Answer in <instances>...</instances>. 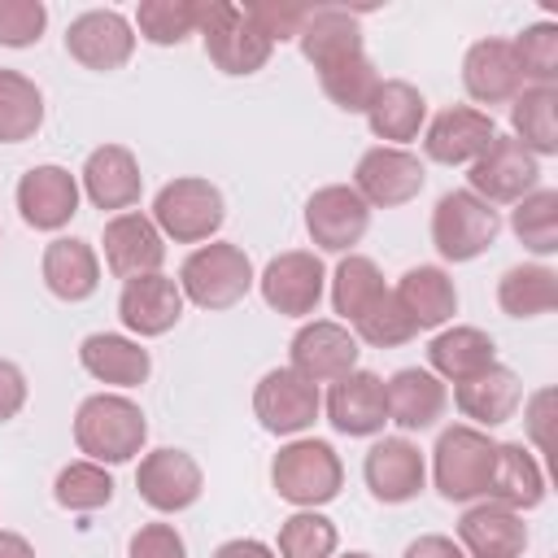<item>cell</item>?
<instances>
[{"label": "cell", "instance_id": "6da1fadb", "mask_svg": "<svg viewBox=\"0 0 558 558\" xmlns=\"http://www.w3.org/2000/svg\"><path fill=\"white\" fill-rule=\"evenodd\" d=\"M148 440V423L144 410L122 397V392H96L78 405L74 414V445L78 453H87V462H131Z\"/></svg>", "mask_w": 558, "mask_h": 558}, {"label": "cell", "instance_id": "7a4b0ae2", "mask_svg": "<svg viewBox=\"0 0 558 558\" xmlns=\"http://www.w3.org/2000/svg\"><path fill=\"white\" fill-rule=\"evenodd\" d=\"M493 462H497V440L471 423H453L440 432L436 449H432V480L436 493L445 501H480L488 497V480H493Z\"/></svg>", "mask_w": 558, "mask_h": 558}, {"label": "cell", "instance_id": "3957f363", "mask_svg": "<svg viewBox=\"0 0 558 558\" xmlns=\"http://www.w3.org/2000/svg\"><path fill=\"white\" fill-rule=\"evenodd\" d=\"M253 283H257L253 262L231 240H209V244L192 248L179 266V292H183V301H192L201 310H231L235 301L248 296Z\"/></svg>", "mask_w": 558, "mask_h": 558}, {"label": "cell", "instance_id": "277c9868", "mask_svg": "<svg viewBox=\"0 0 558 558\" xmlns=\"http://www.w3.org/2000/svg\"><path fill=\"white\" fill-rule=\"evenodd\" d=\"M270 484L283 501H292L296 510H318L327 506L331 497H340V484H344V466H340V453L327 445V440H314V436H301V440H288L275 462H270Z\"/></svg>", "mask_w": 558, "mask_h": 558}, {"label": "cell", "instance_id": "5b68a950", "mask_svg": "<svg viewBox=\"0 0 558 558\" xmlns=\"http://www.w3.org/2000/svg\"><path fill=\"white\" fill-rule=\"evenodd\" d=\"M196 35L205 39V57L222 74H257L275 52V44L253 26L244 4H231V0H201Z\"/></svg>", "mask_w": 558, "mask_h": 558}, {"label": "cell", "instance_id": "8992f818", "mask_svg": "<svg viewBox=\"0 0 558 558\" xmlns=\"http://www.w3.org/2000/svg\"><path fill=\"white\" fill-rule=\"evenodd\" d=\"M148 218L174 244H205V240L218 235V227L227 218V205H222V192L209 179L183 174V179H170L153 196V214Z\"/></svg>", "mask_w": 558, "mask_h": 558}, {"label": "cell", "instance_id": "52a82bcc", "mask_svg": "<svg viewBox=\"0 0 558 558\" xmlns=\"http://www.w3.org/2000/svg\"><path fill=\"white\" fill-rule=\"evenodd\" d=\"M501 231V214L466 187H453L432 209V244L445 262H475Z\"/></svg>", "mask_w": 558, "mask_h": 558}, {"label": "cell", "instance_id": "ba28073f", "mask_svg": "<svg viewBox=\"0 0 558 558\" xmlns=\"http://www.w3.org/2000/svg\"><path fill=\"white\" fill-rule=\"evenodd\" d=\"M466 192H475L480 201L488 205H514L523 201L527 192H536L541 183V161L514 140V135H493L488 148L471 161V174H466Z\"/></svg>", "mask_w": 558, "mask_h": 558}, {"label": "cell", "instance_id": "9c48e42d", "mask_svg": "<svg viewBox=\"0 0 558 558\" xmlns=\"http://www.w3.org/2000/svg\"><path fill=\"white\" fill-rule=\"evenodd\" d=\"M427 183L423 161L410 148H392V144H375L357 157L353 170V192L371 205V209H397L405 201H414Z\"/></svg>", "mask_w": 558, "mask_h": 558}, {"label": "cell", "instance_id": "30bf717a", "mask_svg": "<svg viewBox=\"0 0 558 558\" xmlns=\"http://www.w3.org/2000/svg\"><path fill=\"white\" fill-rule=\"evenodd\" d=\"M318 410H323L318 384L301 379L292 366L266 371L253 388V414L270 436H301L305 427H314Z\"/></svg>", "mask_w": 558, "mask_h": 558}, {"label": "cell", "instance_id": "8fae6325", "mask_svg": "<svg viewBox=\"0 0 558 558\" xmlns=\"http://www.w3.org/2000/svg\"><path fill=\"white\" fill-rule=\"evenodd\" d=\"M257 288H262V301L275 310V314H288V318H305L318 310L323 292H327V270L318 262V253L310 248H288L279 257L266 262V270L257 275Z\"/></svg>", "mask_w": 558, "mask_h": 558}, {"label": "cell", "instance_id": "7c38bea8", "mask_svg": "<svg viewBox=\"0 0 558 558\" xmlns=\"http://www.w3.org/2000/svg\"><path fill=\"white\" fill-rule=\"evenodd\" d=\"M288 366L310 384H336L357 371V336L336 318H310L288 344Z\"/></svg>", "mask_w": 558, "mask_h": 558}, {"label": "cell", "instance_id": "4fadbf2b", "mask_svg": "<svg viewBox=\"0 0 558 558\" xmlns=\"http://www.w3.org/2000/svg\"><path fill=\"white\" fill-rule=\"evenodd\" d=\"M366 227H371V205L353 192V183H327L305 201V231L327 253H353Z\"/></svg>", "mask_w": 558, "mask_h": 558}, {"label": "cell", "instance_id": "5bb4252c", "mask_svg": "<svg viewBox=\"0 0 558 558\" xmlns=\"http://www.w3.org/2000/svg\"><path fill=\"white\" fill-rule=\"evenodd\" d=\"M65 52L87 70H122L135 52V26L118 9H87L65 26Z\"/></svg>", "mask_w": 558, "mask_h": 558}, {"label": "cell", "instance_id": "9a60e30c", "mask_svg": "<svg viewBox=\"0 0 558 558\" xmlns=\"http://www.w3.org/2000/svg\"><path fill=\"white\" fill-rule=\"evenodd\" d=\"M135 488L157 514H179V510L196 506V497L205 488V475H201V462L187 449H153V453L140 458Z\"/></svg>", "mask_w": 558, "mask_h": 558}, {"label": "cell", "instance_id": "2e32d148", "mask_svg": "<svg viewBox=\"0 0 558 558\" xmlns=\"http://www.w3.org/2000/svg\"><path fill=\"white\" fill-rule=\"evenodd\" d=\"M100 248H105V266L126 283V279H140V275H157L161 262H166V235L157 231V222L140 209H126V214H113L105 222V235H100Z\"/></svg>", "mask_w": 558, "mask_h": 558}, {"label": "cell", "instance_id": "e0dca14e", "mask_svg": "<svg viewBox=\"0 0 558 558\" xmlns=\"http://www.w3.org/2000/svg\"><path fill=\"white\" fill-rule=\"evenodd\" d=\"M362 475H366V488H371L375 501L401 506V501H414L423 493L427 462H423V453H418L414 440H405V436H379L366 449Z\"/></svg>", "mask_w": 558, "mask_h": 558}, {"label": "cell", "instance_id": "ac0fdd59", "mask_svg": "<svg viewBox=\"0 0 558 558\" xmlns=\"http://www.w3.org/2000/svg\"><path fill=\"white\" fill-rule=\"evenodd\" d=\"M323 410L340 436H379L388 423L384 379L375 371H349L327 388Z\"/></svg>", "mask_w": 558, "mask_h": 558}, {"label": "cell", "instance_id": "d6986e66", "mask_svg": "<svg viewBox=\"0 0 558 558\" xmlns=\"http://www.w3.org/2000/svg\"><path fill=\"white\" fill-rule=\"evenodd\" d=\"M493 135H497V122L488 109L449 105L427 122L423 153H427V161H440V166H471L488 148Z\"/></svg>", "mask_w": 558, "mask_h": 558}, {"label": "cell", "instance_id": "ffe728a7", "mask_svg": "<svg viewBox=\"0 0 558 558\" xmlns=\"http://www.w3.org/2000/svg\"><path fill=\"white\" fill-rule=\"evenodd\" d=\"M458 545L471 558H519L527 549V523L501 501H471L458 519Z\"/></svg>", "mask_w": 558, "mask_h": 558}, {"label": "cell", "instance_id": "44dd1931", "mask_svg": "<svg viewBox=\"0 0 558 558\" xmlns=\"http://www.w3.org/2000/svg\"><path fill=\"white\" fill-rule=\"evenodd\" d=\"M17 214L35 231H61L78 214V179L65 166H31L17 179Z\"/></svg>", "mask_w": 558, "mask_h": 558}, {"label": "cell", "instance_id": "7402d4cb", "mask_svg": "<svg viewBox=\"0 0 558 558\" xmlns=\"http://www.w3.org/2000/svg\"><path fill=\"white\" fill-rule=\"evenodd\" d=\"M118 318L126 331H135L140 340L148 336H166L179 318H183V292H179V279L170 275H140V279H126L122 283V296H118Z\"/></svg>", "mask_w": 558, "mask_h": 558}, {"label": "cell", "instance_id": "603a6c76", "mask_svg": "<svg viewBox=\"0 0 558 558\" xmlns=\"http://www.w3.org/2000/svg\"><path fill=\"white\" fill-rule=\"evenodd\" d=\"M462 87L475 105H506L514 100L527 83L519 70V57L510 39H475L462 57Z\"/></svg>", "mask_w": 558, "mask_h": 558}, {"label": "cell", "instance_id": "cb8c5ba5", "mask_svg": "<svg viewBox=\"0 0 558 558\" xmlns=\"http://www.w3.org/2000/svg\"><path fill=\"white\" fill-rule=\"evenodd\" d=\"M140 187H144V174H140V161L131 148L122 144H100L87 153L83 161V192L96 209H113V214H126L135 201H140Z\"/></svg>", "mask_w": 558, "mask_h": 558}, {"label": "cell", "instance_id": "d4e9b609", "mask_svg": "<svg viewBox=\"0 0 558 558\" xmlns=\"http://www.w3.org/2000/svg\"><path fill=\"white\" fill-rule=\"evenodd\" d=\"M519 401H523V384H519V375H514L510 366H501V362H493L488 371H480V375L453 384V405H458L462 418H471V427H480V432L510 423L514 410H519Z\"/></svg>", "mask_w": 558, "mask_h": 558}, {"label": "cell", "instance_id": "484cf974", "mask_svg": "<svg viewBox=\"0 0 558 558\" xmlns=\"http://www.w3.org/2000/svg\"><path fill=\"white\" fill-rule=\"evenodd\" d=\"M384 397H388V423H397L401 432H427V427H436V418L449 405L445 379H436L427 366H401L384 384Z\"/></svg>", "mask_w": 558, "mask_h": 558}, {"label": "cell", "instance_id": "4316f807", "mask_svg": "<svg viewBox=\"0 0 558 558\" xmlns=\"http://www.w3.org/2000/svg\"><path fill=\"white\" fill-rule=\"evenodd\" d=\"M427 122V100L414 83L405 78H384L366 105V126L375 140L392 144V148H405Z\"/></svg>", "mask_w": 558, "mask_h": 558}, {"label": "cell", "instance_id": "83f0119b", "mask_svg": "<svg viewBox=\"0 0 558 558\" xmlns=\"http://www.w3.org/2000/svg\"><path fill=\"white\" fill-rule=\"evenodd\" d=\"M497 362V344L488 331L480 327H466V323H453V327H440L427 344V371L436 379H449V384H462L480 371H488Z\"/></svg>", "mask_w": 558, "mask_h": 558}, {"label": "cell", "instance_id": "f1b7e54d", "mask_svg": "<svg viewBox=\"0 0 558 558\" xmlns=\"http://www.w3.org/2000/svg\"><path fill=\"white\" fill-rule=\"evenodd\" d=\"M78 362H83V371L92 379L113 384V388H135L153 371L148 349L140 340H131V336H118V331H92L78 344Z\"/></svg>", "mask_w": 558, "mask_h": 558}, {"label": "cell", "instance_id": "f546056e", "mask_svg": "<svg viewBox=\"0 0 558 558\" xmlns=\"http://www.w3.org/2000/svg\"><path fill=\"white\" fill-rule=\"evenodd\" d=\"M392 296H397V305L410 314V323L418 331H436L458 314V288L440 266H410L397 279Z\"/></svg>", "mask_w": 558, "mask_h": 558}, {"label": "cell", "instance_id": "4dcf8cb0", "mask_svg": "<svg viewBox=\"0 0 558 558\" xmlns=\"http://www.w3.org/2000/svg\"><path fill=\"white\" fill-rule=\"evenodd\" d=\"M39 275H44V283H48L52 296H61V301H87L100 288V257H96V248L87 240L57 235L44 248Z\"/></svg>", "mask_w": 558, "mask_h": 558}, {"label": "cell", "instance_id": "1f68e13d", "mask_svg": "<svg viewBox=\"0 0 558 558\" xmlns=\"http://www.w3.org/2000/svg\"><path fill=\"white\" fill-rule=\"evenodd\" d=\"M296 44L314 70H327V65L362 52V22L349 9H310Z\"/></svg>", "mask_w": 558, "mask_h": 558}, {"label": "cell", "instance_id": "d6a6232c", "mask_svg": "<svg viewBox=\"0 0 558 558\" xmlns=\"http://www.w3.org/2000/svg\"><path fill=\"white\" fill-rule=\"evenodd\" d=\"M488 501H501L510 510H536L545 501V471L536 462L532 449H523L519 440L497 445V462H493V480H488Z\"/></svg>", "mask_w": 558, "mask_h": 558}, {"label": "cell", "instance_id": "836d02e7", "mask_svg": "<svg viewBox=\"0 0 558 558\" xmlns=\"http://www.w3.org/2000/svg\"><path fill=\"white\" fill-rule=\"evenodd\" d=\"M510 126L514 140L541 161L558 153V87H536L527 83L514 100H510Z\"/></svg>", "mask_w": 558, "mask_h": 558}, {"label": "cell", "instance_id": "e575fe53", "mask_svg": "<svg viewBox=\"0 0 558 558\" xmlns=\"http://www.w3.org/2000/svg\"><path fill=\"white\" fill-rule=\"evenodd\" d=\"M497 305L510 318H541L558 305V275L545 262H523L510 266L497 279Z\"/></svg>", "mask_w": 558, "mask_h": 558}, {"label": "cell", "instance_id": "d590c367", "mask_svg": "<svg viewBox=\"0 0 558 558\" xmlns=\"http://www.w3.org/2000/svg\"><path fill=\"white\" fill-rule=\"evenodd\" d=\"M384 292H388V288H384L379 266H375L371 257H362V253H344L340 266L331 270V310H336L344 323L362 318V314L371 310V301L384 296Z\"/></svg>", "mask_w": 558, "mask_h": 558}, {"label": "cell", "instance_id": "8d00e7d4", "mask_svg": "<svg viewBox=\"0 0 558 558\" xmlns=\"http://www.w3.org/2000/svg\"><path fill=\"white\" fill-rule=\"evenodd\" d=\"M39 122H44V92L17 70H0V144L31 140Z\"/></svg>", "mask_w": 558, "mask_h": 558}, {"label": "cell", "instance_id": "74e56055", "mask_svg": "<svg viewBox=\"0 0 558 558\" xmlns=\"http://www.w3.org/2000/svg\"><path fill=\"white\" fill-rule=\"evenodd\" d=\"M510 231L519 235L523 248H532L536 257L558 253V192L554 187H536L523 201H514L510 209Z\"/></svg>", "mask_w": 558, "mask_h": 558}, {"label": "cell", "instance_id": "f35d334b", "mask_svg": "<svg viewBox=\"0 0 558 558\" xmlns=\"http://www.w3.org/2000/svg\"><path fill=\"white\" fill-rule=\"evenodd\" d=\"M135 31L157 48H174L201 31V0H140Z\"/></svg>", "mask_w": 558, "mask_h": 558}, {"label": "cell", "instance_id": "ab89813d", "mask_svg": "<svg viewBox=\"0 0 558 558\" xmlns=\"http://www.w3.org/2000/svg\"><path fill=\"white\" fill-rule=\"evenodd\" d=\"M318 83H323V92H327V100H331L336 109H344V113H366V105H371V96H375V87H379L384 78H379V70H375V61H371L366 52H357V57H344V61L318 70Z\"/></svg>", "mask_w": 558, "mask_h": 558}, {"label": "cell", "instance_id": "60d3db41", "mask_svg": "<svg viewBox=\"0 0 558 558\" xmlns=\"http://www.w3.org/2000/svg\"><path fill=\"white\" fill-rule=\"evenodd\" d=\"M52 497H57V506L78 510V514L100 510V506H109V497H113V475H109L100 462H87V458H83V462H70V466L57 471Z\"/></svg>", "mask_w": 558, "mask_h": 558}, {"label": "cell", "instance_id": "b9f144b4", "mask_svg": "<svg viewBox=\"0 0 558 558\" xmlns=\"http://www.w3.org/2000/svg\"><path fill=\"white\" fill-rule=\"evenodd\" d=\"M340 545V532L318 510H296L279 523V558H331Z\"/></svg>", "mask_w": 558, "mask_h": 558}, {"label": "cell", "instance_id": "7bdbcfd3", "mask_svg": "<svg viewBox=\"0 0 558 558\" xmlns=\"http://www.w3.org/2000/svg\"><path fill=\"white\" fill-rule=\"evenodd\" d=\"M514 57H519V70H523V83H536V87H554L558 78V26L554 22H532L519 31V39H510Z\"/></svg>", "mask_w": 558, "mask_h": 558}, {"label": "cell", "instance_id": "ee69618b", "mask_svg": "<svg viewBox=\"0 0 558 558\" xmlns=\"http://www.w3.org/2000/svg\"><path fill=\"white\" fill-rule=\"evenodd\" d=\"M353 336L366 340V344H375V349H397V344L414 340L418 327H414L410 314L397 305V296L384 292V296L371 301V310H366L362 318H353Z\"/></svg>", "mask_w": 558, "mask_h": 558}, {"label": "cell", "instance_id": "f6af8a7d", "mask_svg": "<svg viewBox=\"0 0 558 558\" xmlns=\"http://www.w3.org/2000/svg\"><path fill=\"white\" fill-rule=\"evenodd\" d=\"M48 26V9L39 0H0V44L31 48Z\"/></svg>", "mask_w": 558, "mask_h": 558}, {"label": "cell", "instance_id": "bcb514c9", "mask_svg": "<svg viewBox=\"0 0 558 558\" xmlns=\"http://www.w3.org/2000/svg\"><path fill=\"white\" fill-rule=\"evenodd\" d=\"M244 13L253 17V26L270 39V44H283V39H296L305 17H310V4H275V0H257V4H244Z\"/></svg>", "mask_w": 558, "mask_h": 558}, {"label": "cell", "instance_id": "7dc6e473", "mask_svg": "<svg viewBox=\"0 0 558 558\" xmlns=\"http://www.w3.org/2000/svg\"><path fill=\"white\" fill-rule=\"evenodd\" d=\"M126 558H187V545H183L174 523H144L131 536Z\"/></svg>", "mask_w": 558, "mask_h": 558}, {"label": "cell", "instance_id": "c3c4849f", "mask_svg": "<svg viewBox=\"0 0 558 558\" xmlns=\"http://www.w3.org/2000/svg\"><path fill=\"white\" fill-rule=\"evenodd\" d=\"M26 405V375L17 362L0 357V423H9Z\"/></svg>", "mask_w": 558, "mask_h": 558}, {"label": "cell", "instance_id": "681fc988", "mask_svg": "<svg viewBox=\"0 0 558 558\" xmlns=\"http://www.w3.org/2000/svg\"><path fill=\"white\" fill-rule=\"evenodd\" d=\"M401 558H466V554H462V545H458L453 536H440V532H427V536H418V541H410Z\"/></svg>", "mask_w": 558, "mask_h": 558}, {"label": "cell", "instance_id": "f907efd6", "mask_svg": "<svg viewBox=\"0 0 558 558\" xmlns=\"http://www.w3.org/2000/svg\"><path fill=\"white\" fill-rule=\"evenodd\" d=\"M214 558H279L266 541H253V536H235V541H222L214 549Z\"/></svg>", "mask_w": 558, "mask_h": 558}, {"label": "cell", "instance_id": "816d5d0a", "mask_svg": "<svg viewBox=\"0 0 558 558\" xmlns=\"http://www.w3.org/2000/svg\"><path fill=\"white\" fill-rule=\"evenodd\" d=\"M549 405H554V392H549V388H541V392L527 401V427H532V445H536V449L545 445V414H549Z\"/></svg>", "mask_w": 558, "mask_h": 558}, {"label": "cell", "instance_id": "f5cc1de1", "mask_svg": "<svg viewBox=\"0 0 558 558\" xmlns=\"http://www.w3.org/2000/svg\"><path fill=\"white\" fill-rule=\"evenodd\" d=\"M0 558H35V545H31L22 532L0 527Z\"/></svg>", "mask_w": 558, "mask_h": 558}, {"label": "cell", "instance_id": "db71d44e", "mask_svg": "<svg viewBox=\"0 0 558 558\" xmlns=\"http://www.w3.org/2000/svg\"><path fill=\"white\" fill-rule=\"evenodd\" d=\"M340 558H371V554H362V549H353V554H340Z\"/></svg>", "mask_w": 558, "mask_h": 558}]
</instances>
